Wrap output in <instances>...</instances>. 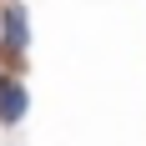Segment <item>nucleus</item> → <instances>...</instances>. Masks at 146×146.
<instances>
[{
    "label": "nucleus",
    "mask_w": 146,
    "mask_h": 146,
    "mask_svg": "<svg viewBox=\"0 0 146 146\" xmlns=\"http://www.w3.org/2000/svg\"><path fill=\"white\" fill-rule=\"evenodd\" d=\"M0 50H5L10 60H20V56L30 50V15H25L20 0H10L5 15H0Z\"/></svg>",
    "instance_id": "1"
},
{
    "label": "nucleus",
    "mask_w": 146,
    "mask_h": 146,
    "mask_svg": "<svg viewBox=\"0 0 146 146\" xmlns=\"http://www.w3.org/2000/svg\"><path fill=\"white\" fill-rule=\"evenodd\" d=\"M25 111H30L25 81H20V76H10V71H0V126H20V121H25Z\"/></svg>",
    "instance_id": "2"
}]
</instances>
